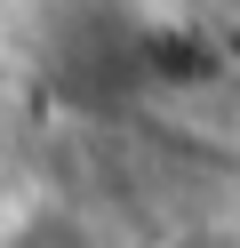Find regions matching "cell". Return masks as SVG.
<instances>
[{
  "mask_svg": "<svg viewBox=\"0 0 240 248\" xmlns=\"http://www.w3.org/2000/svg\"><path fill=\"white\" fill-rule=\"evenodd\" d=\"M176 248H240V240H232V232H184Z\"/></svg>",
  "mask_w": 240,
  "mask_h": 248,
  "instance_id": "1",
  "label": "cell"
}]
</instances>
